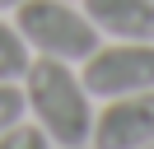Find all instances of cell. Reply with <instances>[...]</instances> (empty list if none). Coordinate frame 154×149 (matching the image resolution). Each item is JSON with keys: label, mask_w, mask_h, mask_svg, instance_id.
Listing matches in <instances>:
<instances>
[{"label": "cell", "mask_w": 154, "mask_h": 149, "mask_svg": "<svg viewBox=\"0 0 154 149\" xmlns=\"http://www.w3.org/2000/svg\"><path fill=\"white\" fill-rule=\"evenodd\" d=\"M23 98H28L33 117H38V130L61 149H84L89 130H94V102H89V89L70 61H42L28 65L23 74Z\"/></svg>", "instance_id": "1"}, {"label": "cell", "mask_w": 154, "mask_h": 149, "mask_svg": "<svg viewBox=\"0 0 154 149\" xmlns=\"http://www.w3.org/2000/svg\"><path fill=\"white\" fill-rule=\"evenodd\" d=\"M14 28L33 51L51 61H84L98 51V28L89 23L84 9H70L66 0H19L14 5Z\"/></svg>", "instance_id": "2"}, {"label": "cell", "mask_w": 154, "mask_h": 149, "mask_svg": "<svg viewBox=\"0 0 154 149\" xmlns=\"http://www.w3.org/2000/svg\"><path fill=\"white\" fill-rule=\"evenodd\" d=\"M84 89L89 98H122V93L154 89V42H98L94 56H84Z\"/></svg>", "instance_id": "3"}, {"label": "cell", "mask_w": 154, "mask_h": 149, "mask_svg": "<svg viewBox=\"0 0 154 149\" xmlns=\"http://www.w3.org/2000/svg\"><path fill=\"white\" fill-rule=\"evenodd\" d=\"M154 144V89L107 98L103 112H94L89 149H145Z\"/></svg>", "instance_id": "4"}, {"label": "cell", "mask_w": 154, "mask_h": 149, "mask_svg": "<svg viewBox=\"0 0 154 149\" xmlns=\"http://www.w3.org/2000/svg\"><path fill=\"white\" fill-rule=\"evenodd\" d=\"M84 14L117 42H154V0H84Z\"/></svg>", "instance_id": "5"}, {"label": "cell", "mask_w": 154, "mask_h": 149, "mask_svg": "<svg viewBox=\"0 0 154 149\" xmlns=\"http://www.w3.org/2000/svg\"><path fill=\"white\" fill-rule=\"evenodd\" d=\"M28 65H33V56H28L23 33H19L14 23H5V19H0V79H23V74H28Z\"/></svg>", "instance_id": "6"}, {"label": "cell", "mask_w": 154, "mask_h": 149, "mask_svg": "<svg viewBox=\"0 0 154 149\" xmlns=\"http://www.w3.org/2000/svg\"><path fill=\"white\" fill-rule=\"evenodd\" d=\"M23 112H28V98H23V89L14 79H0V135L10 126H19L23 121Z\"/></svg>", "instance_id": "7"}, {"label": "cell", "mask_w": 154, "mask_h": 149, "mask_svg": "<svg viewBox=\"0 0 154 149\" xmlns=\"http://www.w3.org/2000/svg\"><path fill=\"white\" fill-rule=\"evenodd\" d=\"M0 149H51V140L38 126H10L0 135Z\"/></svg>", "instance_id": "8"}, {"label": "cell", "mask_w": 154, "mask_h": 149, "mask_svg": "<svg viewBox=\"0 0 154 149\" xmlns=\"http://www.w3.org/2000/svg\"><path fill=\"white\" fill-rule=\"evenodd\" d=\"M14 5H19V0H0V9H14Z\"/></svg>", "instance_id": "9"}]
</instances>
